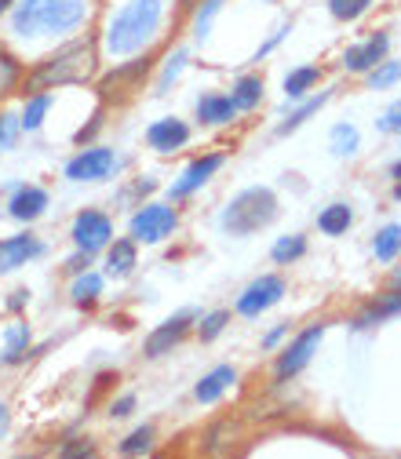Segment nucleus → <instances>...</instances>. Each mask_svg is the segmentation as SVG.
<instances>
[{"label": "nucleus", "instance_id": "bb28decb", "mask_svg": "<svg viewBox=\"0 0 401 459\" xmlns=\"http://www.w3.org/2000/svg\"><path fill=\"white\" fill-rule=\"evenodd\" d=\"M99 292H102V277H99V273H92V270L77 273L74 289H70V296H74V303H77V307H92V303L99 299Z\"/></svg>", "mask_w": 401, "mask_h": 459}, {"label": "nucleus", "instance_id": "09e8293b", "mask_svg": "<svg viewBox=\"0 0 401 459\" xmlns=\"http://www.w3.org/2000/svg\"><path fill=\"white\" fill-rule=\"evenodd\" d=\"M12 4H15V0H0V15H4V12L12 8Z\"/></svg>", "mask_w": 401, "mask_h": 459}, {"label": "nucleus", "instance_id": "e433bc0d", "mask_svg": "<svg viewBox=\"0 0 401 459\" xmlns=\"http://www.w3.org/2000/svg\"><path fill=\"white\" fill-rule=\"evenodd\" d=\"M183 63H187V51H176V59H171L168 66H164V74H161V81H157V95L161 91H168V84L179 77V70H183Z\"/></svg>", "mask_w": 401, "mask_h": 459}, {"label": "nucleus", "instance_id": "7c9ffc66", "mask_svg": "<svg viewBox=\"0 0 401 459\" xmlns=\"http://www.w3.org/2000/svg\"><path fill=\"white\" fill-rule=\"evenodd\" d=\"M358 150V128L354 125H336L332 128V153L336 157H351Z\"/></svg>", "mask_w": 401, "mask_h": 459}, {"label": "nucleus", "instance_id": "c756f323", "mask_svg": "<svg viewBox=\"0 0 401 459\" xmlns=\"http://www.w3.org/2000/svg\"><path fill=\"white\" fill-rule=\"evenodd\" d=\"M369 4L372 0H328V12L339 22H354V19H362L369 12Z\"/></svg>", "mask_w": 401, "mask_h": 459}, {"label": "nucleus", "instance_id": "603ef678", "mask_svg": "<svg viewBox=\"0 0 401 459\" xmlns=\"http://www.w3.org/2000/svg\"><path fill=\"white\" fill-rule=\"evenodd\" d=\"M183 4H190V0H183Z\"/></svg>", "mask_w": 401, "mask_h": 459}, {"label": "nucleus", "instance_id": "2eb2a0df", "mask_svg": "<svg viewBox=\"0 0 401 459\" xmlns=\"http://www.w3.org/2000/svg\"><path fill=\"white\" fill-rule=\"evenodd\" d=\"M44 252V245L33 234H19V238H4L0 241V273H12L19 266H26L30 259H37Z\"/></svg>", "mask_w": 401, "mask_h": 459}, {"label": "nucleus", "instance_id": "b1692460", "mask_svg": "<svg viewBox=\"0 0 401 459\" xmlns=\"http://www.w3.org/2000/svg\"><path fill=\"white\" fill-rule=\"evenodd\" d=\"M372 252H376V259H379V263L397 259V252H401V222H390V226H383V230H379L376 241H372Z\"/></svg>", "mask_w": 401, "mask_h": 459}, {"label": "nucleus", "instance_id": "4468645a", "mask_svg": "<svg viewBox=\"0 0 401 459\" xmlns=\"http://www.w3.org/2000/svg\"><path fill=\"white\" fill-rule=\"evenodd\" d=\"M146 74H150V59H135V63H128V66H118L109 77L99 81V95H102V99L132 95V91H139V84H143Z\"/></svg>", "mask_w": 401, "mask_h": 459}, {"label": "nucleus", "instance_id": "1a4fd4ad", "mask_svg": "<svg viewBox=\"0 0 401 459\" xmlns=\"http://www.w3.org/2000/svg\"><path fill=\"white\" fill-rule=\"evenodd\" d=\"M74 245L77 248H84V252H99V248H106L109 241H113V222H109V215H102V212H95V208H84L77 219H74Z\"/></svg>", "mask_w": 401, "mask_h": 459}, {"label": "nucleus", "instance_id": "7ed1b4c3", "mask_svg": "<svg viewBox=\"0 0 401 459\" xmlns=\"http://www.w3.org/2000/svg\"><path fill=\"white\" fill-rule=\"evenodd\" d=\"M161 19H164V0H128L106 30V51L132 55V51L146 48L157 37Z\"/></svg>", "mask_w": 401, "mask_h": 459}, {"label": "nucleus", "instance_id": "a878e982", "mask_svg": "<svg viewBox=\"0 0 401 459\" xmlns=\"http://www.w3.org/2000/svg\"><path fill=\"white\" fill-rule=\"evenodd\" d=\"M394 314H401V292H397V289L387 292L379 303H372L354 325H358V328H369V325H376V321H383V317H394Z\"/></svg>", "mask_w": 401, "mask_h": 459}, {"label": "nucleus", "instance_id": "58836bf2", "mask_svg": "<svg viewBox=\"0 0 401 459\" xmlns=\"http://www.w3.org/2000/svg\"><path fill=\"white\" fill-rule=\"evenodd\" d=\"M379 132H387V135L401 132V102L387 106V113H383V117H379Z\"/></svg>", "mask_w": 401, "mask_h": 459}, {"label": "nucleus", "instance_id": "412c9836", "mask_svg": "<svg viewBox=\"0 0 401 459\" xmlns=\"http://www.w3.org/2000/svg\"><path fill=\"white\" fill-rule=\"evenodd\" d=\"M30 351V325L15 321L4 328V365H19Z\"/></svg>", "mask_w": 401, "mask_h": 459}, {"label": "nucleus", "instance_id": "393cba45", "mask_svg": "<svg viewBox=\"0 0 401 459\" xmlns=\"http://www.w3.org/2000/svg\"><path fill=\"white\" fill-rule=\"evenodd\" d=\"M307 255V238L303 234H292V238H281L274 248H270V259L277 263V266H292L296 259H303Z\"/></svg>", "mask_w": 401, "mask_h": 459}, {"label": "nucleus", "instance_id": "6ab92c4d", "mask_svg": "<svg viewBox=\"0 0 401 459\" xmlns=\"http://www.w3.org/2000/svg\"><path fill=\"white\" fill-rule=\"evenodd\" d=\"M351 222H354V212H351V204H328V208L318 215V230H321V234H328V238L347 234V230H351Z\"/></svg>", "mask_w": 401, "mask_h": 459}, {"label": "nucleus", "instance_id": "39448f33", "mask_svg": "<svg viewBox=\"0 0 401 459\" xmlns=\"http://www.w3.org/2000/svg\"><path fill=\"white\" fill-rule=\"evenodd\" d=\"M176 226H179L176 208H168V204H143L132 215V238H135V245H161L164 238L176 234Z\"/></svg>", "mask_w": 401, "mask_h": 459}, {"label": "nucleus", "instance_id": "aec40b11", "mask_svg": "<svg viewBox=\"0 0 401 459\" xmlns=\"http://www.w3.org/2000/svg\"><path fill=\"white\" fill-rule=\"evenodd\" d=\"M106 270H109V277H128V273L135 270V238H132V241H113V245H109Z\"/></svg>", "mask_w": 401, "mask_h": 459}, {"label": "nucleus", "instance_id": "2f4dec72", "mask_svg": "<svg viewBox=\"0 0 401 459\" xmlns=\"http://www.w3.org/2000/svg\"><path fill=\"white\" fill-rule=\"evenodd\" d=\"M325 99H328V95H318V99H310V102H303V106H300V109L292 113V117H289V121H284V125L277 128V135H289V132H296L300 125H307V121L314 117V113H318V109L325 106Z\"/></svg>", "mask_w": 401, "mask_h": 459}, {"label": "nucleus", "instance_id": "0eeeda50", "mask_svg": "<svg viewBox=\"0 0 401 459\" xmlns=\"http://www.w3.org/2000/svg\"><path fill=\"white\" fill-rule=\"evenodd\" d=\"M281 299H284V281H281L277 273H263V277H256L248 289L241 292L238 314H241V317H259V314H266L270 307H277Z\"/></svg>", "mask_w": 401, "mask_h": 459}, {"label": "nucleus", "instance_id": "8fccbe9b", "mask_svg": "<svg viewBox=\"0 0 401 459\" xmlns=\"http://www.w3.org/2000/svg\"><path fill=\"white\" fill-rule=\"evenodd\" d=\"M390 171H394V179H401V160H397V164H394Z\"/></svg>", "mask_w": 401, "mask_h": 459}, {"label": "nucleus", "instance_id": "473e14b6", "mask_svg": "<svg viewBox=\"0 0 401 459\" xmlns=\"http://www.w3.org/2000/svg\"><path fill=\"white\" fill-rule=\"evenodd\" d=\"M150 445H153V427H139V430H132L125 441H121V455H139V452H150Z\"/></svg>", "mask_w": 401, "mask_h": 459}, {"label": "nucleus", "instance_id": "49530a36", "mask_svg": "<svg viewBox=\"0 0 401 459\" xmlns=\"http://www.w3.org/2000/svg\"><path fill=\"white\" fill-rule=\"evenodd\" d=\"M4 427H8V405L0 401V430H4Z\"/></svg>", "mask_w": 401, "mask_h": 459}, {"label": "nucleus", "instance_id": "ddd939ff", "mask_svg": "<svg viewBox=\"0 0 401 459\" xmlns=\"http://www.w3.org/2000/svg\"><path fill=\"white\" fill-rule=\"evenodd\" d=\"M146 143H150V150H157V153H176V150H183V146L190 143V125L179 121V117L153 121V125L146 128Z\"/></svg>", "mask_w": 401, "mask_h": 459}, {"label": "nucleus", "instance_id": "72a5a7b5", "mask_svg": "<svg viewBox=\"0 0 401 459\" xmlns=\"http://www.w3.org/2000/svg\"><path fill=\"white\" fill-rule=\"evenodd\" d=\"M226 325H231V310H215V314H208V317H201V325H197V335H201V342H212Z\"/></svg>", "mask_w": 401, "mask_h": 459}, {"label": "nucleus", "instance_id": "9b49d317", "mask_svg": "<svg viewBox=\"0 0 401 459\" xmlns=\"http://www.w3.org/2000/svg\"><path fill=\"white\" fill-rule=\"evenodd\" d=\"M222 160H226L222 153H205V157H197V160L183 171V176H179V183H171V190H168L171 201H183V197H190L194 190H201V186L215 176V171L222 168Z\"/></svg>", "mask_w": 401, "mask_h": 459}, {"label": "nucleus", "instance_id": "dca6fc26", "mask_svg": "<svg viewBox=\"0 0 401 459\" xmlns=\"http://www.w3.org/2000/svg\"><path fill=\"white\" fill-rule=\"evenodd\" d=\"M238 117V102L231 95H219V91H208L197 99V121L201 125H212V128H222Z\"/></svg>", "mask_w": 401, "mask_h": 459}, {"label": "nucleus", "instance_id": "9d476101", "mask_svg": "<svg viewBox=\"0 0 401 459\" xmlns=\"http://www.w3.org/2000/svg\"><path fill=\"white\" fill-rule=\"evenodd\" d=\"M190 321H194V310H183V314H176V317H168L161 328H153L150 335H146V342H143V354L146 358H164V354H171V347H179V342L187 339V332H190Z\"/></svg>", "mask_w": 401, "mask_h": 459}, {"label": "nucleus", "instance_id": "4be33fe9", "mask_svg": "<svg viewBox=\"0 0 401 459\" xmlns=\"http://www.w3.org/2000/svg\"><path fill=\"white\" fill-rule=\"evenodd\" d=\"M231 99L238 102V109H256V106L263 102V77H259V74H245V77H238Z\"/></svg>", "mask_w": 401, "mask_h": 459}, {"label": "nucleus", "instance_id": "f3484780", "mask_svg": "<svg viewBox=\"0 0 401 459\" xmlns=\"http://www.w3.org/2000/svg\"><path fill=\"white\" fill-rule=\"evenodd\" d=\"M44 208H48V194H44L40 186H19L15 197H12V204H8L12 219H19V222H33V219H40Z\"/></svg>", "mask_w": 401, "mask_h": 459}, {"label": "nucleus", "instance_id": "4c0bfd02", "mask_svg": "<svg viewBox=\"0 0 401 459\" xmlns=\"http://www.w3.org/2000/svg\"><path fill=\"white\" fill-rule=\"evenodd\" d=\"M19 121L15 117H8V113H0V150H8L12 143H15V135H19Z\"/></svg>", "mask_w": 401, "mask_h": 459}, {"label": "nucleus", "instance_id": "c85d7f7f", "mask_svg": "<svg viewBox=\"0 0 401 459\" xmlns=\"http://www.w3.org/2000/svg\"><path fill=\"white\" fill-rule=\"evenodd\" d=\"M48 106H51V95H48V91H37V95L26 102L22 117H19V125H22L26 132H37V128L44 125V113H48Z\"/></svg>", "mask_w": 401, "mask_h": 459}, {"label": "nucleus", "instance_id": "de8ad7c7", "mask_svg": "<svg viewBox=\"0 0 401 459\" xmlns=\"http://www.w3.org/2000/svg\"><path fill=\"white\" fill-rule=\"evenodd\" d=\"M390 284H394V289H397V292H401V266H397V270H394V273H390Z\"/></svg>", "mask_w": 401, "mask_h": 459}, {"label": "nucleus", "instance_id": "f257e3e1", "mask_svg": "<svg viewBox=\"0 0 401 459\" xmlns=\"http://www.w3.org/2000/svg\"><path fill=\"white\" fill-rule=\"evenodd\" d=\"M99 74V40L92 33H84L81 40H70L66 48H59L48 59H40L30 77H26V91H51L63 84H84Z\"/></svg>", "mask_w": 401, "mask_h": 459}, {"label": "nucleus", "instance_id": "20e7f679", "mask_svg": "<svg viewBox=\"0 0 401 459\" xmlns=\"http://www.w3.org/2000/svg\"><path fill=\"white\" fill-rule=\"evenodd\" d=\"M274 219H277V197H274V190L252 186V190L238 194L231 204L222 208L219 226L226 230V234H234V238H248V234H256V230L270 226Z\"/></svg>", "mask_w": 401, "mask_h": 459}, {"label": "nucleus", "instance_id": "f03ea898", "mask_svg": "<svg viewBox=\"0 0 401 459\" xmlns=\"http://www.w3.org/2000/svg\"><path fill=\"white\" fill-rule=\"evenodd\" d=\"M88 19V0H22L15 4L12 30L22 40H40V37H63L84 26Z\"/></svg>", "mask_w": 401, "mask_h": 459}, {"label": "nucleus", "instance_id": "a18cd8bd", "mask_svg": "<svg viewBox=\"0 0 401 459\" xmlns=\"http://www.w3.org/2000/svg\"><path fill=\"white\" fill-rule=\"evenodd\" d=\"M284 332H289V325H281V328H274V332H270V335L263 339V347H274V342H277V339H281Z\"/></svg>", "mask_w": 401, "mask_h": 459}, {"label": "nucleus", "instance_id": "a19ab883", "mask_svg": "<svg viewBox=\"0 0 401 459\" xmlns=\"http://www.w3.org/2000/svg\"><path fill=\"white\" fill-rule=\"evenodd\" d=\"M88 263H92V252H84V248H81V252L66 263V270H70V273H84V270H88Z\"/></svg>", "mask_w": 401, "mask_h": 459}, {"label": "nucleus", "instance_id": "c03bdc74", "mask_svg": "<svg viewBox=\"0 0 401 459\" xmlns=\"http://www.w3.org/2000/svg\"><path fill=\"white\" fill-rule=\"evenodd\" d=\"M95 132H99V113H95V117H92V125H88V128H81V132H77V143H84V139H92Z\"/></svg>", "mask_w": 401, "mask_h": 459}, {"label": "nucleus", "instance_id": "423d86ee", "mask_svg": "<svg viewBox=\"0 0 401 459\" xmlns=\"http://www.w3.org/2000/svg\"><path fill=\"white\" fill-rule=\"evenodd\" d=\"M321 335H325V325H321V321L310 325L307 332H300V335L292 339V347H284V351L277 354L274 376H277V379H292V376H300V372L310 365V358H314V351H318Z\"/></svg>", "mask_w": 401, "mask_h": 459}, {"label": "nucleus", "instance_id": "37998d69", "mask_svg": "<svg viewBox=\"0 0 401 459\" xmlns=\"http://www.w3.org/2000/svg\"><path fill=\"white\" fill-rule=\"evenodd\" d=\"M81 452H84V455H92V452H95V445H88V441H84V445H66V448H63V455H81Z\"/></svg>", "mask_w": 401, "mask_h": 459}, {"label": "nucleus", "instance_id": "cd10ccee", "mask_svg": "<svg viewBox=\"0 0 401 459\" xmlns=\"http://www.w3.org/2000/svg\"><path fill=\"white\" fill-rule=\"evenodd\" d=\"M22 81V63L15 59L12 51L0 48V99H8Z\"/></svg>", "mask_w": 401, "mask_h": 459}, {"label": "nucleus", "instance_id": "a211bd4d", "mask_svg": "<svg viewBox=\"0 0 401 459\" xmlns=\"http://www.w3.org/2000/svg\"><path fill=\"white\" fill-rule=\"evenodd\" d=\"M238 379V372L231 368V365H219V368H212L197 386H194V397L201 401V405H212V401H219L222 397V390L231 386Z\"/></svg>", "mask_w": 401, "mask_h": 459}, {"label": "nucleus", "instance_id": "5701e85b", "mask_svg": "<svg viewBox=\"0 0 401 459\" xmlns=\"http://www.w3.org/2000/svg\"><path fill=\"white\" fill-rule=\"evenodd\" d=\"M318 81H321V70H318V66H300V70H292L289 77H284V99H303Z\"/></svg>", "mask_w": 401, "mask_h": 459}, {"label": "nucleus", "instance_id": "79ce46f5", "mask_svg": "<svg viewBox=\"0 0 401 459\" xmlns=\"http://www.w3.org/2000/svg\"><path fill=\"white\" fill-rule=\"evenodd\" d=\"M26 299H30V292H26V289H19V292H12L8 307H12V310H22V307H26Z\"/></svg>", "mask_w": 401, "mask_h": 459}, {"label": "nucleus", "instance_id": "f704fd0d", "mask_svg": "<svg viewBox=\"0 0 401 459\" xmlns=\"http://www.w3.org/2000/svg\"><path fill=\"white\" fill-rule=\"evenodd\" d=\"M401 81V63H379L376 70H369V84L379 91V88H390Z\"/></svg>", "mask_w": 401, "mask_h": 459}, {"label": "nucleus", "instance_id": "ea45409f", "mask_svg": "<svg viewBox=\"0 0 401 459\" xmlns=\"http://www.w3.org/2000/svg\"><path fill=\"white\" fill-rule=\"evenodd\" d=\"M132 412H135V394H121V397L109 405V416H113V420H125V416H132Z\"/></svg>", "mask_w": 401, "mask_h": 459}, {"label": "nucleus", "instance_id": "3c124183", "mask_svg": "<svg viewBox=\"0 0 401 459\" xmlns=\"http://www.w3.org/2000/svg\"><path fill=\"white\" fill-rule=\"evenodd\" d=\"M394 197H397V201H401V179H397V186H394Z\"/></svg>", "mask_w": 401, "mask_h": 459}, {"label": "nucleus", "instance_id": "6e6552de", "mask_svg": "<svg viewBox=\"0 0 401 459\" xmlns=\"http://www.w3.org/2000/svg\"><path fill=\"white\" fill-rule=\"evenodd\" d=\"M113 168H118V157H113V150L92 146V150H81V153L66 164V179H70V183H99V179L109 176Z\"/></svg>", "mask_w": 401, "mask_h": 459}, {"label": "nucleus", "instance_id": "c9c22d12", "mask_svg": "<svg viewBox=\"0 0 401 459\" xmlns=\"http://www.w3.org/2000/svg\"><path fill=\"white\" fill-rule=\"evenodd\" d=\"M219 8H222V0H201V12H197V22H194V33H197V37L208 33V26H212V19L219 15Z\"/></svg>", "mask_w": 401, "mask_h": 459}, {"label": "nucleus", "instance_id": "f8f14e48", "mask_svg": "<svg viewBox=\"0 0 401 459\" xmlns=\"http://www.w3.org/2000/svg\"><path fill=\"white\" fill-rule=\"evenodd\" d=\"M387 48H390V37L387 33H372L365 44H354V48L343 51V66H347L351 74H369L387 59Z\"/></svg>", "mask_w": 401, "mask_h": 459}]
</instances>
